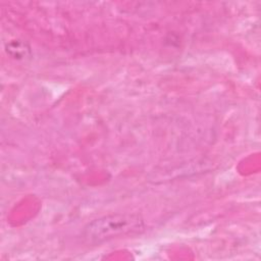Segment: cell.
<instances>
[{
    "mask_svg": "<svg viewBox=\"0 0 261 261\" xmlns=\"http://www.w3.org/2000/svg\"><path fill=\"white\" fill-rule=\"evenodd\" d=\"M145 221L137 213H112L90 221L83 230V238L90 245H99L113 239L140 234Z\"/></svg>",
    "mask_w": 261,
    "mask_h": 261,
    "instance_id": "1",
    "label": "cell"
},
{
    "mask_svg": "<svg viewBox=\"0 0 261 261\" xmlns=\"http://www.w3.org/2000/svg\"><path fill=\"white\" fill-rule=\"evenodd\" d=\"M6 51L15 59H25L31 55L30 47L19 40H14L7 44Z\"/></svg>",
    "mask_w": 261,
    "mask_h": 261,
    "instance_id": "2",
    "label": "cell"
}]
</instances>
